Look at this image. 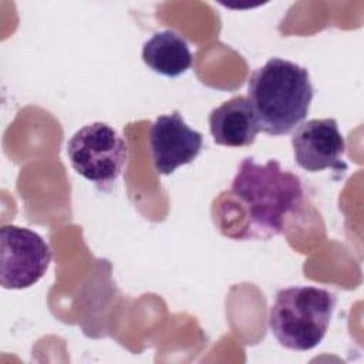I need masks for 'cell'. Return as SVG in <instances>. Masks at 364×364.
Masks as SVG:
<instances>
[{"instance_id":"obj_1","label":"cell","mask_w":364,"mask_h":364,"mask_svg":"<svg viewBox=\"0 0 364 364\" xmlns=\"http://www.w3.org/2000/svg\"><path fill=\"white\" fill-rule=\"evenodd\" d=\"M301 198L300 178L276 159L259 165L245 158L230 188L213 200V223L233 240H267L283 232L284 220L299 210Z\"/></svg>"},{"instance_id":"obj_2","label":"cell","mask_w":364,"mask_h":364,"mask_svg":"<svg viewBox=\"0 0 364 364\" xmlns=\"http://www.w3.org/2000/svg\"><path fill=\"white\" fill-rule=\"evenodd\" d=\"M313 85L309 71L289 60L273 57L252 73L247 100L260 131L279 136L289 134L307 117Z\"/></svg>"},{"instance_id":"obj_3","label":"cell","mask_w":364,"mask_h":364,"mask_svg":"<svg viewBox=\"0 0 364 364\" xmlns=\"http://www.w3.org/2000/svg\"><path fill=\"white\" fill-rule=\"evenodd\" d=\"M336 307V296L314 286H294L276 293L269 327L280 346L307 351L324 338Z\"/></svg>"},{"instance_id":"obj_4","label":"cell","mask_w":364,"mask_h":364,"mask_svg":"<svg viewBox=\"0 0 364 364\" xmlns=\"http://www.w3.org/2000/svg\"><path fill=\"white\" fill-rule=\"evenodd\" d=\"M67 156L80 176L104 189L121 175L128 159V145L111 125L97 121L70 138Z\"/></svg>"},{"instance_id":"obj_5","label":"cell","mask_w":364,"mask_h":364,"mask_svg":"<svg viewBox=\"0 0 364 364\" xmlns=\"http://www.w3.org/2000/svg\"><path fill=\"white\" fill-rule=\"evenodd\" d=\"M51 249L36 232L6 225L0 229V283L10 290L36 284L47 272Z\"/></svg>"},{"instance_id":"obj_6","label":"cell","mask_w":364,"mask_h":364,"mask_svg":"<svg viewBox=\"0 0 364 364\" xmlns=\"http://www.w3.org/2000/svg\"><path fill=\"white\" fill-rule=\"evenodd\" d=\"M291 146L296 164L307 172L347 169L341 159L346 142L334 118L310 119L297 125L291 135Z\"/></svg>"},{"instance_id":"obj_7","label":"cell","mask_w":364,"mask_h":364,"mask_svg":"<svg viewBox=\"0 0 364 364\" xmlns=\"http://www.w3.org/2000/svg\"><path fill=\"white\" fill-rule=\"evenodd\" d=\"M203 146V136L192 129L178 111L159 115L149 131V148L154 168L161 175H171L191 164Z\"/></svg>"},{"instance_id":"obj_8","label":"cell","mask_w":364,"mask_h":364,"mask_svg":"<svg viewBox=\"0 0 364 364\" xmlns=\"http://www.w3.org/2000/svg\"><path fill=\"white\" fill-rule=\"evenodd\" d=\"M209 129L218 145L240 148L255 142L260 131L247 97H233L209 114Z\"/></svg>"},{"instance_id":"obj_9","label":"cell","mask_w":364,"mask_h":364,"mask_svg":"<svg viewBox=\"0 0 364 364\" xmlns=\"http://www.w3.org/2000/svg\"><path fill=\"white\" fill-rule=\"evenodd\" d=\"M144 63L165 77H179L192 67V54L186 40L172 30L155 33L142 47Z\"/></svg>"}]
</instances>
